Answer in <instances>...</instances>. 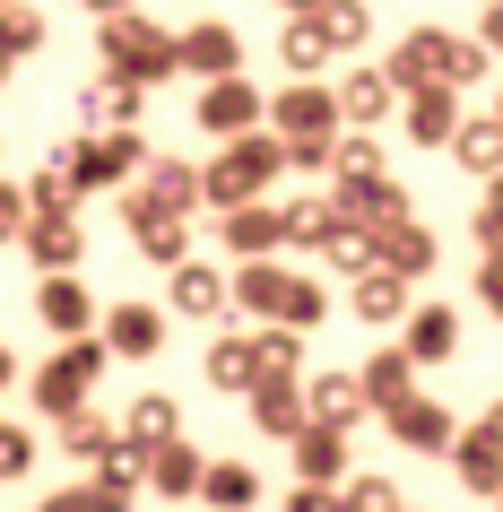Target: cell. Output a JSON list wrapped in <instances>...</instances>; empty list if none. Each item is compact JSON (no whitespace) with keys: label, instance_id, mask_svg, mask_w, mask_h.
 I'll return each instance as SVG.
<instances>
[{"label":"cell","instance_id":"34","mask_svg":"<svg viewBox=\"0 0 503 512\" xmlns=\"http://www.w3.org/2000/svg\"><path fill=\"white\" fill-rule=\"evenodd\" d=\"M451 157L469 165V174H503V122H460L451 131Z\"/></svg>","mask_w":503,"mask_h":512},{"label":"cell","instance_id":"23","mask_svg":"<svg viewBox=\"0 0 503 512\" xmlns=\"http://www.w3.org/2000/svg\"><path fill=\"white\" fill-rule=\"evenodd\" d=\"M391 434L399 443H408V452H451V408H434V400H417V391H408V400L391 408Z\"/></svg>","mask_w":503,"mask_h":512},{"label":"cell","instance_id":"13","mask_svg":"<svg viewBox=\"0 0 503 512\" xmlns=\"http://www.w3.org/2000/svg\"><path fill=\"white\" fill-rule=\"evenodd\" d=\"M18 235H27V252L44 261V270H79V217L70 209H27Z\"/></svg>","mask_w":503,"mask_h":512},{"label":"cell","instance_id":"50","mask_svg":"<svg viewBox=\"0 0 503 512\" xmlns=\"http://www.w3.org/2000/svg\"><path fill=\"white\" fill-rule=\"evenodd\" d=\"M295 174H330V139H278Z\"/></svg>","mask_w":503,"mask_h":512},{"label":"cell","instance_id":"62","mask_svg":"<svg viewBox=\"0 0 503 512\" xmlns=\"http://www.w3.org/2000/svg\"><path fill=\"white\" fill-rule=\"evenodd\" d=\"M0 9H9V0H0Z\"/></svg>","mask_w":503,"mask_h":512},{"label":"cell","instance_id":"52","mask_svg":"<svg viewBox=\"0 0 503 512\" xmlns=\"http://www.w3.org/2000/svg\"><path fill=\"white\" fill-rule=\"evenodd\" d=\"M27 226V183H0V243Z\"/></svg>","mask_w":503,"mask_h":512},{"label":"cell","instance_id":"3","mask_svg":"<svg viewBox=\"0 0 503 512\" xmlns=\"http://www.w3.org/2000/svg\"><path fill=\"white\" fill-rule=\"evenodd\" d=\"M105 339L96 330H79V339H61V356L35 374V408L44 417H70V408H87V391H96V374H105Z\"/></svg>","mask_w":503,"mask_h":512},{"label":"cell","instance_id":"37","mask_svg":"<svg viewBox=\"0 0 503 512\" xmlns=\"http://www.w3.org/2000/svg\"><path fill=\"white\" fill-rule=\"evenodd\" d=\"M209 382L217 391H243V382H252V330H226L209 348Z\"/></svg>","mask_w":503,"mask_h":512},{"label":"cell","instance_id":"40","mask_svg":"<svg viewBox=\"0 0 503 512\" xmlns=\"http://www.w3.org/2000/svg\"><path fill=\"white\" fill-rule=\"evenodd\" d=\"M131 235H139V252H148V261H165V270H174V261H183V252H191L183 217H139Z\"/></svg>","mask_w":503,"mask_h":512},{"label":"cell","instance_id":"19","mask_svg":"<svg viewBox=\"0 0 503 512\" xmlns=\"http://www.w3.org/2000/svg\"><path fill=\"white\" fill-rule=\"evenodd\" d=\"M356 382H365V408H382V417H391V408L417 391V356H408V348H373Z\"/></svg>","mask_w":503,"mask_h":512},{"label":"cell","instance_id":"54","mask_svg":"<svg viewBox=\"0 0 503 512\" xmlns=\"http://www.w3.org/2000/svg\"><path fill=\"white\" fill-rule=\"evenodd\" d=\"M477 44H486V53H503V0L486 9V35H477Z\"/></svg>","mask_w":503,"mask_h":512},{"label":"cell","instance_id":"12","mask_svg":"<svg viewBox=\"0 0 503 512\" xmlns=\"http://www.w3.org/2000/svg\"><path fill=\"white\" fill-rule=\"evenodd\" d=\"M35 313H44V330L53 339H79L87 322H96V304H87V287L70 270H44V287H35Z\"/></svg>","mask_w":503,"mask_h":512},{"label":"cell","instance_id":"9","mask_svg":"<svg viewBox=\"0 0 503 512\" xmlns=\"http://www.w3.org/2000/svg\"><path fill=\"white\" fill-rule=\"evenodd\" d=\"M399 131L417 139V148H451V131H460V87H408L399 96Z\"/></svg>","mask_w":503,"mask_h":512},{"label":"cell","instance_id":"58","mask_svg":"<svg viewBox=\"0 0 503 512\" xmlns=\"http://www.w3.org/2000/svg\"><path fill=\"white\" fill-rule=\"evenodd\" d=\"M9 70H18V61H9V53H0V87H9Z\"/></svg>","mask_w":503,"mask_h":512},{"label":"cell","instance_id":"39","mask_svg":"<svg viewBox=\"0 0 503 512\" xmlns=\"http://www.w3.org/2000/svg\"><path fill=\"white\" fill-rule=\"evenodd\" d=\"M61 452H70V460H105L113 452V426H105V417H87V408H70V417H61Z\"/></svg>","mask_w":503,"mask_h":512},{"label":"cell","instance_id":"51","mask_svg":"<svg viewBox=\"0 0 503 512\" xmlns=\"http://www.w3.org/2000/svg\"><path fill=\"white\" fill-rule=\"evenodd\" d=\"M287 512H347V504H339V486H313V478H304L287 495Z\"/></svg>","mask_w":503,"mask_h":512},{"label":"cell","instance_id":"38","mask_svg":"<svg viewBox=\"0 0 503 512\" xmlns=\"http://www.w3.org/2000/svg\"><path fill=\"white\" fill-rule=\"evenodd\" d=\"M330 191H304V200H287V209H278V226H287V243H321L330 235Z\"/></svg>","mask_w":503,"mask_h":512},{"label":"cell","instance_id":"11","mask_svg":"<svg viewBox=\"0 0 503 512\" xmlns=\"http://www.w3.org/2000/svg\"><path fill=\"white\" fill-rule=\"evenodd\" d=\"M330 209L382 235V226H399V217H408V191H399V183H382V174H365V183H339V191H330Z\"/></svg>","mask_w":503,"mask_h":512},{"label":"cell","instance_id":"27","mask_svg":"<svg viewBox=\"0 0 503 512\" xmlns=\"http://www.w3.org/2000/svg\"><path fill=\"white\" fill-rule=\"evenodd\" d=\"M200 495H209L217 512H252V504H261V469H243V460H209V469H200Z\"/></svg>","mask_w":503,"mask_h":512},{"label":"cell","instance_id":"45","mask_svg":"<svg viewBox=\"0 0 503 512\" xmlns=\"http://www.w3.org/2000/svg\"><path fill=\"white\" fill-rule=\"evenodd\" d=\"M44 512H131V495H113V486L87 478V486H70V495H53Z\"/></svg>","mask_w":503,"mask_h":512},{"label":"cell","instance_id":"44","mask_svg":"<svg viewBox=\"0 0 503 512\" xmlns=\"http://www.w3.org/2000/svg\"><path fill=\"white\" fill-rule=\"evenodd\" d=\"M35 44H44V18H35V9H18V0H9V9H0V53L18 61V53H35Z\"/></svg>","mask_w":503,"mask_h":512},{"label":"cell","instance_id":"53","mask_svg":"<svg viewBox=\"0 0 503 512\" xmlns=\"http://www.w3.org/2000/svg\"><path fill=\"white\" fill-rule=\"evenodd\" d=\"M469 226H477V243L495 252V243H503V200H477V217H469Z\"/></svg>","mask_w":503,"mask_h":512},{"label":"cell","instance_id":"29","mask_svg":"<svg viewBox=\"0 0 503 512\" xmlns=\"http://www.w3.org/2000/svg\"><path fill=\"white\" fill-rule=\"evenodd\" d=\"M391 105H399V87L382 79V70H356V79H339V122H382Z\"/></svg>","mask_w":503,"mask_h":512},{"label":"cell","instance_id":"24","mask_svg":"<svg viewBox=\"0 0 503 512\" xmlns=\"http://www.w3.org/2000/svg\"><path fill=\"white\" fill-rule=\"evenodd\" d=\"M200 469H209V460L191 452L183 434H165L157 452H148V486H157V495H174V504H183V495H200Z\"/></svg>","mask_w":503,"mask_h":512},{"label":"cell","instance_id":"36","mask_svg":"<svg viewBox=\"0 0 503 512\" xmlns=\"http://www.w3.org/2000/svg\"><path fill=\"white\" fill-rule=\"evenodd\" d=\"M278 61H287L295 79H321V70H330V35H321L313 18H295V27H287V44H278Z\"/></svg>","mask_w":503,"mask_h":512},{"label":"cell","instance_id":"7","mask_svg":"<svg viewBox=\"0 0 503 512\" xmlns=\"http://www.w3.org/2000/svg\"><path fill=\"white\" fill-rule=\"evenodd\" d=\"M269 122H278V139H339V96L321 79H295L269 96Z\"/></svg>","mask_w":503,"mask_h":512},{"label":"cell","instance_id":"46","mask_svg":"<svg viewBox=\"0 0 503 512\" xmlns=\"http://www.w3.org/2000/svg\"><path fill=\"white\" fill-rule=\"evenodd\" d=\"M339 504H347V512H399V495H391V478H347Z\"/></svg>","mask_w":503,"mask_h":512},{"label":"cell","instance_id":"43","mask_svg":"<svg viewBox=\"0 0 503 512\" xmlns=\"http://www.w3.org/2000/svg\"><path fill=\"white\" fill-rule=\"evenodd\" d=\"M321 313H330V296H321L313 278H295V287H287V304H278V330H313Z\"/></svg>","mask_w":503,"mask_h":512},{"label":"cell","instance_id":"6","mask_svg":"<svg viewBox=\"0 0 503 512\" xmlns=\"http://www.w3.org/2000/svg\"><path fill=\"white\" fill-rule=\"evenodd\" d=\"M61 165L79 174V191H113L122 174L148 165V139L139 131H96V139H79V148H61Z\"/></svg>","mask_w":503,"mask_h":512},{"label":"cell","instance_id":"14","mask_svg":"<svg viewBox=\"0 0 503 512\" xmlns=\"http://www.w3.org/2000/svg\"><path fill=\"white\" fill-rule=\"evenodd\" d=\"M165 304H174V313H191V322H217V313H226V278H217L209 261H174Z\"/></svg>","mask_w":503,"mask_h":512},{"label":"cell","instance_id":"15","mask_svg":"<svg viewBox=\"0 0 503 512\" xmlns=\"http://www.w3.org/2000/svg\"><path fill=\"white\" fill-rule=\"evenodd\" d=\"M399 330H408L399 348L417 356V365H443V356L460 348V313H451V304H417V313H399Z\"/></svg>","mask_w":503,"mask_h":512},{"label":"cell","instance_id":"5","mask_svg":"<svg viewBox=\"0 0 503 512\" xmlns=\"http://www.w3.org/2000/svg\"><path fill=\"white\" fill-rule=\"evenodd\" d=\"M451 61H460V35L451 27H417V35H399V53L382 61V79L408 96V87H451Z\"/></svg>","mask_w":503,"mask_h":512},{"label":"cell","instance_id":"28","mask_svg":"<svg viewBox=\"0 0 503 512\" xmlns=\"http://www.w3.org/2000/svg\"><path fill=\"white\" fill-rule=\"evenodd\" d=\"M356 313H365V322H399V313H408V278L382 270V261H365V270H356Z\"/></svg>","mask_w":503,"mask_h":512},{"label":"cell","instance_id":"8","mask_svg":"<svg viewBox=\"0 0 503 512\" xmlns=\"http://www.w3.org/2000/svg\"><path fill=\"white\" fill-rule=\"evenodd\" d=\"M243 408H252V426L278 434V443H295V434L313 426V408H304V382H295V374H252V382H243Z\"/></svg>","mask_w":503,"mask_h":512},{"label":"cell","instance_id":"60","mask_svg":"<svg viewBox=\"0 0 503 512\" xmlns=\"http://www.w3.org/2000/svg\"><path fill=\"white\" fill-rule=\"evenodd\" d=\"M495 512H503V495H495Z\"/></svg>","mask_w":503,"mask_h":512},{"label":"cell","instance_id":"41","mask_svg":"<svg viewBox=\"0 0 503 512\" xmlns=\"http://www.w3.org/2000/svg\"><path fill=\"white\" fill-rule=\"evenodd\" d=\"M27 209H79V174L61 157H44V174L27 183Z\"/></svg>","mask_w":503,"mask_h":512},{"label":"cell","instance_id":"32","mask_svg":"<svg viewBox=\"0 0 503 512\" xmlns=\"http://www.w3.org/2000/svg\"><path fill=\"white\" fill-rule=\"evenodd\" d=\"M313 252L330 261V270H347V278H356V270L373 261V226H356V217H330V235H321Z\"/></svg>","mask_w":503,"mask_h":512},{"label":"cell","instance_id":"21","mask_svg":"<svg viewBox=\"0 0 503 512\" xmlns=\"http://www.w3.org/2000/svg\"><path fill=\"white\" fill-rule=\"evenodd\" d=\"M278 243H287V226H278V209H269V200L226 209V252H235V261H261V252H278Z\"/></svg>","mask_w":503,"mask_h":512},{"label":"cell","instance_id":"49","mask_svg":"<svg viewBox=\"0 0 503 512\" xmlns=\"http://www.w3.org/2000/svg\"><path fill=\"white\" fill-rule=\"evenodd\" d=\"M486 70H495V53H486V44H460V61H451V87L469 96V87L486 79Z\"/></svg>","mask_w":503,"mask_h":512},{"label":"cell","instance_id":"26","mask_svg":"<svg viewBox=\"0 0 503 512\" xmlns=\"http://www.w3.org/2000/svg\"><path fill=\"white\" fill-rule=\"evenodd\" d=\"M295 469H304L313 486H339V478H347V434H339V426H321V417H313V426L295 434Z\"/></svg>","mask_w":503,"mask_h":512},{"label":"cell","instance_id":"57","mask_svg":"<svg viewBox=\"0 0 503 512\" xmlns=\"http://www.w3.org/2000/svg\"><path fill=\"white\" fill-rule=\"evenodd\" d=\"M486 434H495V443H503V408H495V417H486Z\"/></svg>","mask_w":503,"mask_h":512},{"label":"cell","instance_id":"4","mask_svg":"<svg viewBox=\"0 0 503 512\" xmlns=\"http://www.w3.org/2000/svg\"><path fill=\"white\" fill-rule=\"evenodd\" d=\"M139 174H148V183L122 191V226H139V217H191V209H200V174H191V165L148 157Z\"/></svg>","mask_w":503,"mask_h":512},{"label":"cell","instance_id":"48","mask_svg":"<svg viewBox=\"0 0 503 512\" xmlns=\"http://www.w3.org/2000/svg\"><path fill=\"white\" fill-rule=\"evenodd\" d=\"M477 304H486V313L503 322V243L486 252V261H477Z\"/></svg>","mask_w":503,"mask_h":512},{"label":"cell","instance_id":"10","mask_svg":"<svg viewBox=\"0 0 503 512\" xmlns=\"http://www.w3.org/2000/svg\"><path fill=\"white\" fill-rule=\"evenodd\" d=\"M174 70H191V79H235V70H243L235 27H191V35H174Z\"/></svg>","mask_w":503,"mask_h":512},{"label":"cell","instance_id":"31","mask_svg":"<svg viewBox=\"0 0 503 512\" xmlns=\"http://www.w3.org/2000/svg\"><path fill=\"white\" fill-rule=\"evenodd\" d=\"M313 27L330 35V53H356V44L373 35V9H365V0H321V9H313Z\"/></svg>","mask_w":503,"mask_h":512},{"label":"cell","instance_id":"61","mask_svg":"<svg viewBox=\"0 0 503 512\" xmlns=\"http://www.w3.org/2000/svg\"><path fill=\"white\" fill-rule=\"evenodd\" d=\"M495 122H503V105H495Z\"/></svg>","mask_w":503,"mask_h":512},{"label":"cell","instance_id":"18","mask_svg":"<svg viewBox=\"0 0 503 512\" xmlns=\"http://www.w3.org/2000/svg\"><path fill=\"white\" fill-rule=\"evenodd\" d=\"M200 122H209L217 139H243V131H261V96L243 79H209V96H200Z\"/></svg>","mask_w":503,"mask_h":512},{"label":"cell","instance_id":"56","mask_svg":"<svg viewBox=\"0 0 503 512\" xmlns=\"http://www.w3.org/2000/svg\"><path fill=\"white\" fill-rule=\"evenodd\" d=\"M9 374H18V356H9V348H0V382H9Z\"/></svg>","mask_w":503,"mask_h":512},{"label":"cell","instance_id":"30","mask_svg":"<svg viewBox=\"0 0 503 512\" xmlns=\"http://www.w3.org/2000/svg\"><path fill=\"white\" fill-rule=\"evenodd\" d=\"M139 96H148V87H131V79H96L87 87V122H96V131H131Z\"/></svg>","mask_w":503,"mask_h":512},{"label":"cell","instance_id":"1","mask_svg":"<svg viewBox=\"0 0 503 512\" xmlns=\"http://www.w3.org/2000/svg\"><path fill=\"white\" fill-rule=\"evenodd\" d=\"M278 174H287L278 131H243V139H226L217 165H200V200H209V209H243V200H261Z\"/></svg>","mask_w":503,"mask_h":512},{"label":"cell","instance_id":"33","mask_svg":"<svg viewBox=\"0 0 503 512\" xmlns=\"http://www.w3.org/2000/svg\"><path fill=\"white\" fill-rule=\"evenodd\" d=\"M165 434H174V400H165V391L131 400V417H122V443H131V452H157Z\"/></svg>","mask_w":503,"mask_h":512},{"label":"cell","instance_id":"22","mask_svg":"<svg viewBox=\"0 0 503 512\" xmlns=\"http://www.w3.org/2000/svg\"><path fill=\"white\" fill-rule=\"evenodd\" d=\"M105 348L113 356H157L165 348V313L157 304H113L105 313Z\"/></svg>","mask_w":503,"mask_h":512},{"label":"cell","instance_id":"17","mask_svg":"<svg viewBox=\"0 0 503 512\" xmlns=\"http://www.w3.org/2000/svg\"><path fill=\"white\" fill-rule=\"evenodd\" d=\"M287 287H295V278H287V270H278V261L261 252V261H243V270L226 278V304H243V313H261V322H278V304H287Z\"/></svg>","mask_w":503,"mask_h":512},{"label":"cell","instance_id":"55","mask_svg":"<svg viewBox=\"0 0 503 512\" xmlns=\"http://www.w3.org/2000/svg\"><path fill=\"white\" fill-rule=\"evenodd\" d=\"M278 9H287V18H313V9H321V0H278Z\"/></svg>","mask_w":503,"mask_h":512},{"label":"cell","instance_id":"47","mask_svg":"<svg viewBox=\"0 0 503 512\" xmlns=\"http://www.w3.org/2000/svg\"><path fill=\"white\" fill-rule=\"evenodd\" d=\"M18 469H35V434L27 426H0V478H18Z\"/></svg>","mask_w":503,"mask_h":512},{"label":"cell","instance_id":"25","mask_svg":"<svg viewBox=\"0 0 503 512\" xmlns=\"http://www.w3.org/2000/svg\"><path fill=\"white\" fill-rule=\"evenodd\" d=\"M304 408H313V417H321V426H356V417H365V382H356V374H313V382H304Z\"/></svg>","mask_w":503,"mask_h":512},{"label":"cell","instance_id":"20","mask_svg":"<svg viewBox=\"0 0 503 512\" xmlns=\"http://www.w3.org/2000/svg\"><path fill=\"white\" fill-rule=\"evenodd\" d=\"M373 261H382V270H399L408 287H417V278L434 270V235H425L417 217H399V226H382V235H373Z\"/></svg>","mask_w":503,"mask_h":512},{"label":"cell","instance_id":"2","mask_svg":"<svg viewBox=\"0 0 503 512\" xmlns=\"http://www.w3.org/2000/svg\"><path fill=\"white\" fill-rule=\"evenodd\" d=\"M96 53H105V79H131V87H157V79H174V35H165V27H148L139 9L105 18Z\"/></svg>","mask_w":503,"mask_h":512},{"label":"cell","instance_id":"16","mask_svg":"<svg viewBox=\"0 0 503 512\" xmlns=\"http://www.w3.org/2000/svg\"><path fill=\"white\" fill-rule=\"evenodd\" d=\"M451 469H460V486L486 495V504L503 495V443H495L486 426H477V434H451Z\"/></svg>","mask_w":503,"mask_h":512},{"label":"cell","instance_id":"59","mask_svg":"<svg viewBox=\"0 0 503 512\" xmlns=\"http://www.w3.org/2000/svg\"><path fill=\"white\" fill-rule=\"evenodd\" d=\"M486 183H495V191H486V200H503V174H486Z\"/></svg>","mask_w":503,"mask_h":512},{"label":"cell","instance_id":"35","mask_svg":"<svg viewBox=\"0 0 503 512\" xmlns=\"http://www.w3.org/2000/svg\"><path fill=\"white\" fill-rule=\"evenodd\" d=\"M295 365H304V330H278V322L252 330V374H295Z\"/></svg>","mask_w":503,"mask_h":512},{"label":"cell","instance_id":"42","mask_svg":"<svg viewBox=\"0 0 503 512\" xmlns=\"http://www.w3.org/2000/svg\"><path fill=\"white\" fill-rule=\"evenodd\" d=\"M330 174H339V183H365V174H382V148H373L365 131H356V139H330Z\"/></svg>","mask_w":503,"mask_h":512}]
</instances>
